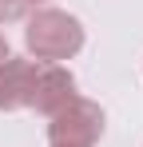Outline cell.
I'll return each mask as SVG.
<instances>
[{
    "label": "cell",
    "mask_w": 143,
    "mask_h": 147,
    "mask_svg": "<svg viewBox=\"0 0 143 147\" xmlns=\"http://www.w3.org/2000/svg\"><path fill=\"white\" fill-rule=\"evenodd\" d=\"M88 40V32L80 24V16H72L64 8H32L24 16V48L36 64H64L72 56H80Z\"/></svg>",
    "instance_id": "1"
},
{
    "label": "cell",
    "mask_w": 143,
    "mask_h": 147,
    "mask_svg": "<svg viewBox=\"0 0 143 147\" xmlns=\"http://www.w3.org/2000/svg\"><path fill=\"white\" fill-rule=\"evenodd\" d=\"M107 127V111L95 99L76 96L72 103H64L56 115H48V143H72V147H95L103 139Z\"/></svg>",
    "instance_id": "2"
},
{
    "label": "cell",
    "mask_w": 143,
    "mask_h": 147,
    "mask_svg": "<svg viewBox=\"0 0 143 147\" xmlns=\"http://www.w3.org/2000/svg\"><path fill=\"white\" fill-rule=\"evenodd\" d=\"M40 64L32 56H8L0 64V111H28L36 96Z\"/></svg>",
    "instance_id": "3"
},
{
    "label": "cell",
    "mask_w": 143,
    "mask_h": 147,
    "mask_svg": "<svg viewBox=\"0 0 143 147\" xmlns=\"http://www.w3.org/2000/svg\"><path fill=\"white\" fill-rule=\"evenodd\" d=\"M76 99V76L64 68V64H40V76H36V96H32V107L36 115H56L64 103Z\"/></svg>",
    "instance_id": "4"
},
{
    "label": "cell",
    "mask_w": 143,
    "mask_h": 147,
    "mask_svg": "<svg viewBox=\"0 0 143 147\" xmlns=\"http://www.w3.org/2000/svg\"><path fill=\"white\" fill-rule=\"evenodd\" d=\"M32 8H28V0H0V24H16L24 20Z\"/></svg>",
    "instance_id": "5"
},
{
    "label": "cell",
    "mask_w": 143,
    "mask_h": 147,
    "mask_svg": "<svg viewBox=\"0 0 143 147\" xmlns=\"http://www.w3.org/2000/svg\"><path fill=\"white\" fill-rule=\"evenodd\" d=\"M8 56H12V48H8V36H4V32H0V64H4V60H8Z\"/></svg>",
    "instance_id": "6"
},
{
    "label": "cell",
    "mask_w": 143,
    "mask_h": 147,
    "mask_svg": "<svg viewBox=\"0 0 143 147\" xmlns=\"http://www.w3.org/2000/svg\"><path fill=\"white\" fill-rule=\"evenodd\" d=\"M44 4H48V0H28V8H44Z\"/></svg>",
    "instance_id": "7"
},
{
    "label": "cell",
    "mask_w": 143,
    "mask_h": 147,
    "mask_svg": "<svg viewBox=\"0 0 143 147\" xmlns=\"http://www.w3.org/2000/svg\"><path fill=\"white\" fill-rule=\"evenodd\" d=\"M48 147H72V143H48Z\"/></svg>",
    "instance_id": "8"
}]
</instances>
